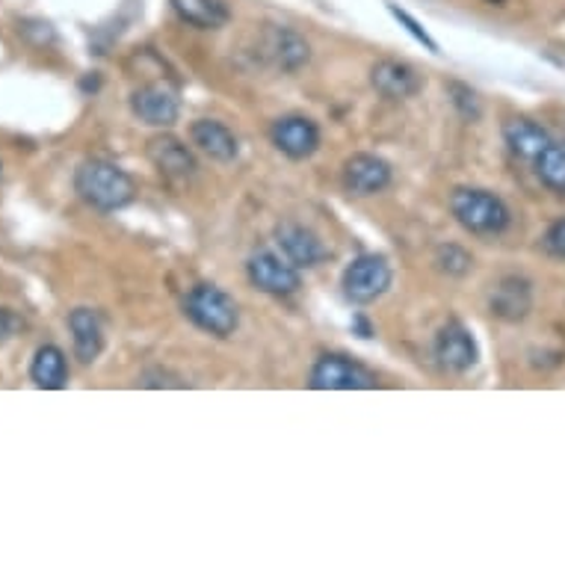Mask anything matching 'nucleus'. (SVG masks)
<instances>
[{"label": "nucleus", "instance_id": "obj_1", "mask_svg": "<svg viewBox=\"0 0 565 565\" xmlns=\"http://www.w3.org/2000/svg\"><path fill=\"white\" fill-rule=\"evenodd\" d=\"M75 193L95 211L113 214V211H121L134 202L137 186H134V178L121 167H116L110 160L93 158L77 167Z\"/></svg>", "mask_w": 565, "mask_h": 565}, {"label": "nucleus", "instance_id": "obj_2", "mask_svg": "<svg viewBox=\"0 0 565 565\" xmlns=\"http://www.w3.org/2000/svg\"><path fill=\"white\" fill-rule=\"evenodd\" d=\"M450 214L473 237H501L512 225L510 204L482 186H456L450 193Z\"/></svg>", "mask_w": 565, "mask_h": 565}, {"label": "nucleus", "instance_id": "obj_3", "mask_svg": "<svg viewBox=\"0 0 565 565\" xmlns=\"http://www.w3.org/2000/svg\"><path fill=\"white\" fill-rule=\"evenodd\" d=\"M184 315L195 329L214 338H232L241 326L237 302L216 285H195L184 297Z\"/></svg>", "mask_w": 565, "mask_h": 565}, {"label": "nucleus", "instance_id": "obj_4", "mask_svg": "<svg viewBox=\"0 0 565 565\" xmlns=\"http://www.w3.org/2000/svg\"><path fill=\"white\" fill-rule=\"evenodd\" d=\"M394 281L388 258L382 255H359L350 267L343 269L341 288L343 297L355 302V306H371L380 297H385Z\"/></svg>", "mask_w": 565, "mask_h": 565}, {"label": "nucleus", "instance_id": "obj_5", "mask_svg": "<svg viewBox=\"0 0 565 565\" xmlns=\"http://www.w3.org/2000/svg\"><path fill=\"white\" fill-rule=\"evenodd\" d=\"M308 385L315 391H371L380 385L376 373L347 355H323L311 367Z\"/></svg>", "mask_w": 565, "mask_h": 565}, {"label": "nucleus", "instance_id": "obj_6", "mask_svg": "<svg viewBox=\"0 0 565 565\" xmlns=\"http://www.w3.org/2000/svg\"><path fill=\"white\" fill-rule=\"evenodd\" d=\"M246 273H249L252 288L269 297H290L302 288L299 269L276 252H255L246 264Z\"/></svg>", "mask_w": 565, "mask_h": 565}, {"label": "nucleus", "instance_id": "obj_7", "mask_svg": "<svg viewBox=\"0 0 565 565\" xmlns=\"http://www.w3.org/2000/svg\"><path fill=\"white\" fill-rule=\"evenodd\" d=\"M130 113L151 128H172L181 116V98L169 84H146L130 95Z\"/></svg>", "mask_w": 565, "mask_h": 565}, {"label": "nucleus", "instance_id": "obj_8", "mask_svg": "<svg viewBox=\"0 0 565 565\" xmlns=\"http://www.w3.org/2000/svg\"><path fill=\"white\" fill-rule=\"evenodd\" d=\"M269 139L285 158L308 160L320 149V128H317L315 119L294 113V116H281V119L273 121Z\"/></svg>", "mask_w": 565, "mask_h": 565}, {"label": "nucleus", "instance_id": "obj_9", "mask_svg": "<svg viewBox=\"0 0 565 565\" xmlns=\"http://www.w3.org/2000/svg\"><path fill=\"white\" fill-rule=\"evenodd\" d=\"M436 359L450 373L471 371L473 364L480 362V347L473 341L471 329L459 320L441 326V332L436 334Z\"/></svg>", "mask_w": 565, "mask_h": 565}, {"label": "nucleus", "instance_id": "obj_10", "mask_svg": "<svg viewBox=\"0 0 565 565\" xmlns=\"http://www.w3.org/2000/svg\"><path fill=\"white\" fill-rule=\"evenodd\" d=\"M146 154H149V160L154 163L160 175L172 181V184H184V181H190L195 175V169H199L193 151L186 149L184 142L172 137V134L151 137L149 146H146Z\"/></svg>", "mask_w": 565, "mask_h": 565}, {"label": "nucleus", "instance_id": "obj_11", "mask_svg": "<svg viewBox=\"0 0 565 565\" xmlns=\"http://www.w3.org/2000/svg\"><path fill=\"white\" fill-rule=\"evenodd\" d=\"M491 315L503 323H521L533 311V285L521 276H503L489 294Z\"/></svg>", "mask_w": 565, "mask_h": 565}, {"label": "nucleus", "instance_id": "obj_12", "mask_svg": "<svg viewBox=\"0 0 565 565\" xmlns=\"http://www.w3.org/2000/svg\"><path fill=\"white\" fill-rule=\"evenodd\" d=\"M276 241L281 252H285V258L297 269L320 267L329 258V249L323 246V241L311 228H306V225L281 223L276 228Z\"/></svg>", "mask_w": 565, "mask_h": 565}, {"label": "nucleus", "instance_id": "obj_13", "mask_svg": "<svg viewBox=\"0 0 565 565\" xmlns=\"http://www.w3.org/2000/svg\"><path fill=\"white\" fill-rule=\"evenodd\" d=\"M264 56L276 65L278 72L294 75L311 60V45L306 42V36H299L297 30L269 28L264 33Z\"/></svg>", "mask_w": 565, "mask_h": 565}, {"label": "nucleus", "instance_id": "obj_14", "mask_svg": "<svg viewBox=\"0 0 565 565\" xmlns=\"http://www.w3.org/2000/svg\"><path fill=\"white\" fill-rule=\"evenodd\" d=\"M391 167L376 154H352L347 163H343V186L350 190L352 195H376L382 190L391 186Z\"/></svg>", "mask_w": 565, "mask_h": 565}, {"label": "nucleus", "instance_id": "obj_15", "mask_svg": "<svg viewBox=\"0 0 565 565\" xmlns=\"http://www.w3.org/2000/svg\"><path fill=\"white\" fill-rule=\"evenodd\" d=\"M371 86L382 98L388 102H403V98H415L424 89V81L415 68L399 60H380L371 68Z\"/></svg>", "mask_w": 565, "mask_h": 565}, {"label": "nucleus", "instance_id": "obj_16", "mask_svg": "<svg viewBox=\"0 0 565 565\" xmlns=\"http://www.w3.org/2000/svg\"><path fill=\"white\" fill-rule=\"evenodd\" d=\"M190 139L202 154H207L216 163H232L241 154V142L232 134V128H225L223 121L216 119H199L190 125Z\"/></svg>", "mask_w": 565, "mask_h": 565}, {"label": "nucleus", "instance_id": "obj_17", "mask_svg": "<svg viewBox=\"0 0 565 565\" xmlns=\"http://www.w3.org/2000/svg\"><path fill=\"white\" fill-rule=\"evenodd\" d=\"M503 142L519 160H536L551 142L545 125L527 119V116H512L503 121Z\"/></svg>", "mask_w": 565, "mask_h": 565}, {"label": "nucleus", "instance_id": "obj_18", "mask_svg": "<svg viewBox=\"0 0 565 565\" xmlns=\"http://www.w3.org/2000/svg\"><path fill=\"white\" fill-rule=\"evenodd\" d=\"M68 329H72L77 359L84 364H93L104 350V329L98 315H95L93 308H75L68 315Z\"/></svg>", "mask_w": 565, "mask_h": 565}, {"label": "nucleus", "instance_id": "obj_19", "mask_svg": "<svg viewBox=\"0 0 565 565\" xmlns=\"http://www.w3.org/2000/svg\"><path fill=\"white\" fill-rule=\"evenodd\" d=\"M30 380L42 391H60L68 382V362H65V352L54 343L39 347L30 364Z\"/></svg>", "mask_w": 565, "mask_h": 565}, {"label": "nucleus", "instance_id": "obj_20", "mask_svg": "<svg viewBox=\"0 0 565 565\" xmlns=\"http://www.w3.org/2000/svg\"><path fill=\"white\" fill-rule=\"evenodd\" d=\"M172 10L178 19L195 30H220L232 19L223 0H172Z\"/></svg>", "mask_w": 565, "mask_h": 565}, {"label": "nucleus", "instance_id": "obj_21", "mask_svg": "<svg viewBox=\"0 0 565 565\" xmlns=\"http://www.w3.org/2000/svg\"><path fill=\"white\" fill-rule=\"evenodd\" d=\"M533 163H536L539 181H542L551 193L565 195V142L551 139L547 149L542 151Z\"/></svg>", "mask_w": 565, "mask_h": 565}, {"label": "nucleus", "instance_id": "obj_22", "mask_svg": "<svg viewBox=\"0 0 565 565\" xmlns=\"http://www.w3.org/2000/svg\"><path fill=\"white\" fill-rule=\"evenodd\" d=\"M436 264H438V269H441V273H447V276H454V278H465L473 269L471 252L462 249V246H456V243L438 246Z\"/></svg>", "mask_w": 565, "mask_h": 565}, {"label": "nucleus", "instance_id": "obj_23", "mask_svg": "<svg viewBox=\"0 0 565 565\" xmlns=\"http://www.w3.org/2000/svg\"><path fill=\"white\" fill-rule=\"evenodd\" d=\"M447 93H450V102H454V107L459 110V116L468 121H477L480 119V98H477V93H473L471 86L465 84H450L447 86Z\"/></svg>", "mask_w": 565, "mask_h": 565}, {"label": "nucleus", "instance_id": "obj_24", "mask_svg": "<svg viewBox=\"0 0 565 565\" xmlns=\"http://www.w3.org/2000/svg\"><path fill=\"white\" fill-rule=\"evenodd\" d=\"M542 252L547 258L565 260V216L547 225V232L542 234Z\"/></svg>", "mask_w": 565, "mask_h": 565}, {"label": "nucleus", "instance_id": "obj_25", "mask_svg": "<svg viewBox=\"0 0 565 565\" xmlns=\"http://www.w3.org/2000/svg\"><path fill=\"white\" fill-rule=\"evenodd\" d=\"M388 12H391V15H394V19L399 21V24H403V28L408 30V33H412V36L417 39V42H420V45L427 47V51H433V54H438V45H436V39L429 36L427 30L420 28V24H417V21L412 19V15H408L406 10H397V7H394V3H391V7H388Z\"/></svg>", "mask_w": 565, "mask_h": 565}, {"label": "nucleus", "instance_id": "obj_26", "mask_svg": "<svg viewBox=\"0 0 565 565\" xmlns=\"http://www.w3.org/2000/svg\"><path fill=\"white\" fill-rule=\"evenodd\" d=\"M139 385L142 388H186V382L172 371H160V367H151L139 376Z\"/></svg>", "mask_w": 565, "mask_h": 565}, {"label": "nucleus", "instance_id": "obj_27", "mask_svg": "<svg viewBox=\"0 0 565 565\" xmlns=\"http://www.w3.org/2000/svg\"><path fill=\"white\" fill-rule=\"evenodd\" d=\"M21 329V320L15 311H10V308H0V341H7V338H12V334L19 332Z\"/></svg>", "mask_w": 565, "mask_h": 565}, {"label": "nucleus", "instance_id": "obj_28", "mask_svg": "<svg viewBox=\"0 0 565 565\" xmlns=\"http://www.w3.org/2000/svg\"><path fill=\"white\" fill-rule=\"evenodd\" d=\"M352 332L359 334V338H373L371 320H367L364 315H355V317H352Z\"/></svg>", "mask_w": 565, "mask_h": 565}, {"label": "nucleus", "instance_id": "obj_29", "mask_svg": "<svg viewBox=\"0 0 565 565\" xmlns=\"http://www.w3.org/2000/svg\"><path fill=\"white\" fill-rule=\"evenodd\" d=\"M491 3H503V0H491Z\"/></svg>", "mask_w": 565, "mask_h": 565}]
</instances>
